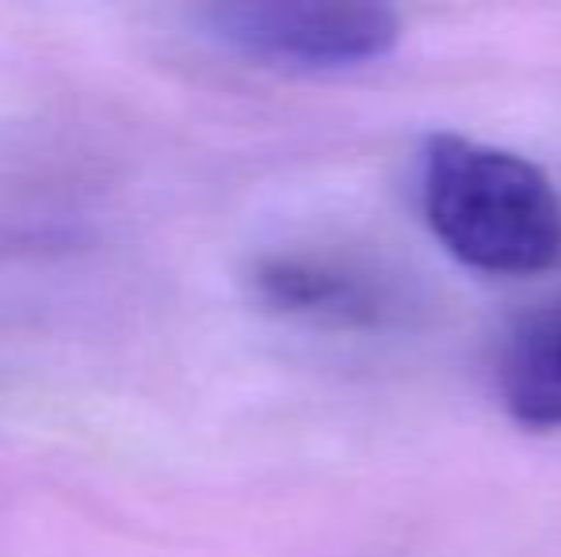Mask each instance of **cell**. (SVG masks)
<instances>
[{
	"mask_svg": "<svg viewBox=\"0 0 561 557\" xmlns=\"http://www.w3.org/2000/svg\"><path fill=\"white\" fill-rule=\"evenodd\" d=\"M249 287L272 313L329 328H375L390 313V287L375 271L325 253H272L249 271Z\"/></svg>",
	"mask_w": 561,
	"mask_h": 557,
	"instance_id": "cell-3",
	"label": "cell"
},
{
	"mask_svg": "<svg viewBox=\"0 0 561 557\" xmlns=\"http://www.w3.org/2000/svg\"><path fill=\"white\" fill-rule=\"evenodd\" d=\"M421 214L462 268L524 279L561 268V192L542 164L466 135L421 146Z\"/></svg>",
	"mask_w": 561,
	"mask_h": 557,
	"instance_id": "cell-1",
	"label": "cell"
},
{
	"mask_svg": "<svg viewBox=\"0 0 561 557\" xmlns=\"http://www.w3.org/2000/svg\"><path fill=\"white\" fill-rule=\"evenodd\" d=\"M199 27L237 58L287 73H347L382 61L401 43L398 12L382 4H210Z\"/></svg>",
	"mask_w": 561,
	"mask_h": 557,
	"instance_id": "cell-2",
	"label": "cell"
},
{
	"mask_svg": "<svg viewBox=\"0 0 561 557\" xmlns=\"http://www.w3.org/2000/svg\"><path fill=\"white\" fill-rule=\"evenodd\" d=\"M496 394L524 431H561V298L508 328L496 356Z\"/></svg>",
	"mask_w": 561,
	"mask_h": 557,
	"instance_id": "cell-4",
	"label": "cell"
}]
</instances>
